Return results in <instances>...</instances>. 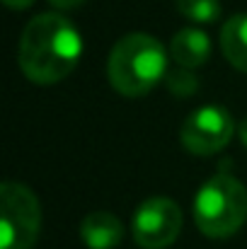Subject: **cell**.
<instances>
[{"mask_svg":"<svg viewBox=\"0 0 247 249\" xmlns=\"http://www.w3.org/2000/svg\"><path fill=\"white\" fill-rule=\"evenodd\" d=\"M82 56V36L61 12H44L27 22L17 63L34 85H56L66 80Z\"/></svg>","mask_w":247,"mask_h":249,"instance_id":"obj_1","label":"cell"},{"mask_svg":"<svg viewBox=\"0 0 247 249\" xmlns=\"http://www.w3.org/2000/svg\"><path fill=\"white\" fill-rule=\"evenodd\" d=\"M167 73V53L163 44L151 34H126L121 36L107 61L109 85L124 97H143Z\"/></svg>","mask_w":247,"mask_h":249,"instance_id":"obj_2","label":"cell"},{"mask_svg":"<svg viewBox=\"0 0 247 249\" xmlns=\"http://www.w3.org/2000/svg\"><path fill=\"white\" fill-rule=\"evenodd\" d=\"M194 223L213 240L235 235L247 220V189L233 174H213L194 196Z\"/></svg>","mask_w":247,"mask_h":249,"instance_id":"obj_3","label":"cell"},{"mask_svg":"<svg viewBox=\"0 0 247 249\" xmlns=\"http://www.w3.org/2000/svg\"><path fill=\"white\" fill-rule=\"evenodd\" d=\"M41 232V206L19 181L0 184V249H32Z\"/></svg>","mask_w":247,"mask_h":249,"instance_id":"obj_4","label":"cell"},{"mask_svg":"<svg viewBox=\"0 0 247 249\" xmlns=\"http://www.w3.org/2000/svg\"><path fill=\"white\" fill-rule=\"evenodd\" d=\"M233 133L235 124L230 111L218 104H206L187 116L179 138L191 155H213L230 143Z\"/></svg>","mask_w":247,"mask_h":249,"instance_id":"obj_5","label":"cell"},{"mask_svg":"<svg viewBox=\"0 0 247 249\" xmlns=\"http://www.w3.org/2000/svg\"><path fill=\"white\" fill-rule=\"evenodd\" d=\"M133 240L143 249L170 247L182 230V211L167 196L146 198L133 213Z\"/></svg>","mask_w":247,"mask_h":249,"instance_id":"obj_6","label":"cell"},{"mask_svg":"<svg viewBox=\"0 0 247 249\" xmlns=\"http://www.w3.org/2000/svg\"><path fill=\"white\" fill-rule=\"evenodd\" d=\"M209 53H211V41L206 32L196 27H184L172 36L170 56L177 63V68H187V71L201 68L209 61Z\"/></svg>","mask_w":247,"mask_h":249,"instance_id":"obj_7","label":"cell"},{"mask_svg":"<svg viewBox=\"0 0 247 249\" xmlns=\"http://www.w3.org/2000/svg\"><path fill=\"white\" fill-rule=\"evenodd\" d=\"M80 237L87 249H114L124 240V225L107 211H95L80 223Z\"/></svg>","mask_w":247,"mask_h":249,"instance_id":"obj_8","label":"cell"},{"mask_svg":"<svg viewBox=\"0 0 247 249\" xmlns=\"http://www.w3.org/2000/svg\"><path fill=\"white\" fill-rule=\"evenodd\" d=\"M221 49L233 68L247 73V15H235L223 24Z\"/></svg>","mask_w":247,"mask_h":249,"instance_id":"obj_9","label":"cell"},{"mask_svg":"<svg viewBox=\"0 0 247 249\" xmlns=\"http://www.w3.org/2000/svg\"><path fill=\"white\" fill-rule=\"evenodd\" d=\"M177 10L196 22V24H211L221 17V2L218 0H174Z\"/></svg>","mask_w":247,"mask_h":249,"instance_id":"obj_10","label":"cell"},{"mask_svg":"<svg viewBox=\"0 0 247 249\" xmlns=\"http://www.w3.org/2000/svg\"><path fill=\"white\" fill-rule=\"evenodd\" d=\"M167 89L174 92L177 97H189L199 89V83H196V75L187 68H177L172 73H167Z\"/></svg>","mask_w":247,"mask_h":249,"instance_id":"obj_11","label":"cell"},{"mask_svg":"<svg viewBox=\"0 0 247 249\" xmlns=\"http://www.w3.org/2000/svg\"><path fill=\"white\" fill-rule=\"evenodd\" d=\"M49 2L61 12V10H76V7H80L85 0H49Z\"/></svg>","mask_w":247,"mask_h":249,"instance_id":"obj_12","label":"cell"},{"mask_svg":"<svg viewBox=\"0 0 247 249\" xmlns=\"http://www.w3.org/2000/svg\"><path fill=\"white\" fill-rule=\"evenodd\" d=\"M32 2H34V0H5V5H7L10 10H27Z\"/></svg>","mask_w":247,"mask_h":249,"instance_id":"obj_13","label":"cell"},{"mask_svg":"<svg viewBox=\"0 0 247 249\" xmlns=\"http://www.w3.org/2000/svg\"><path fill=\"white\" fill-rule=\"evenodd\" d=\"M240 141L245 143V148H247V119L240 124Z\"/></svg>","mask_w":247,"mask_h":249,"instance_id":"obj_14","label":"cell"}]
</instances>
